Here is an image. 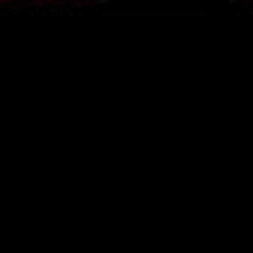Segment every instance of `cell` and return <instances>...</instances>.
Segmentation results:
<instances>
[]
</instances>
